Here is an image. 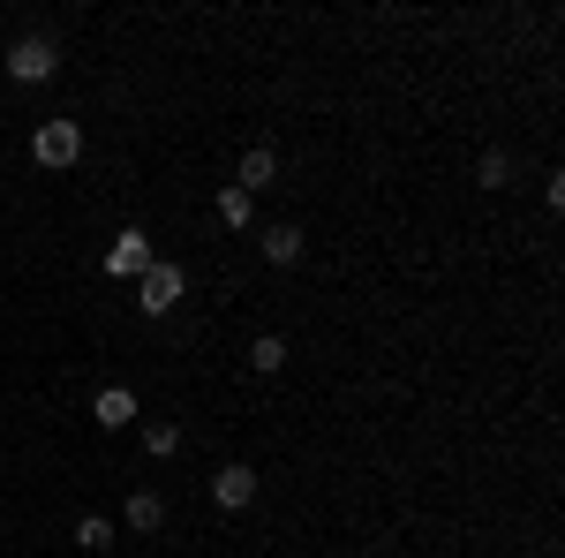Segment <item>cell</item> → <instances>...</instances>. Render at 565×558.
Masks as SVG:
<instances>
[{
	"label": "cell",
	"mask_w": 565,
	"mask_h": 558,
	"mask_svg": "<svg viewBox=\"0 0 565 558\" xmlns=\"http://www.w3.org/2000/svg\"><path fill=\"white\" fill-rule=\"evenodd\" d=\"M218 219H226V227H249V197H242V189H218Z\"/></svg>",
	"instance_id": "5bb4252c"
},
{
	"label": "cell",
	"mask_w": 565,
	"mask_h": 558,
	"mask_svg": "<svg viewBox=\"0 0 565 558\" xmlns=\"http://www.w3.org/2000/svg\"><path fill=\"white\" fill-rule=\"evenodd\" d=\"M181 287H189V280H181V264H151V272H143V287H136V309H143V317H167V309L181 302Z\"/></svg>",
	"instance_id": "3957f363"
},
{
	"label": "cell",
	"mask_w": 565,
	"mask_h": 558,
	"mask_svg": "<svg viewBox=\"0 0 565 558\" xmlns=\"http://www.w3.org/2000/svg\"><path fill=\"white\" fill-rule=\"evenodd\" d=\"M53 69H61L53 39H15V45H8V76H15V84H45Z\"/></svg>",
	"instance_id": "7a4b0ae2"
},
{
	"label": "cell",
	"mask_w": 565,
	"mask_h": 558,
	"mask_svg": "<svg viewBox=\"0 0 565 558\" xmlns=\"http://www.w3.org/2000/svg\"><path fill=\"white\" fill-rule=\"evenodd\" d=\"M212 498L226 506V514H242V506L257 498V468H242V461H226V468L212 475Z\"/></svg>",
	"instance_id": "5b68a950"
},
{
	"label": "cell",
	"mask_w": 565,
	"mask_h": 558,
	"mask_svg": "<svg viewBox=\"0 0 565 558\" xmlns=\"http://www.w3.org/2000/svg\"><path fill=\"white\" fill-rule=\"evenodd\" d=\"M482 189H505V181H513V159H505V151H482Z\"/></svg>",
	"instance_id": "4fadbf2b"
},
{
	"label": "cell",
	"mask_w": 565,
	"mask_h": 558,
	"mask_svg": "<svg viewBox=\"0 0 565 558\" xmlns=\"http://www.w3.org/2000/svg\"><path fill=\"white\" fill-rule=\"evenodd\" d=\"M90 415H98V430H121V423H136V392H129V386H98Z\"/></svg>",
	"instance_id": "8992f818"
},
{
	"label": "cell",
	"mask_w": 565,
	"mask_h": 558,
	"mask_svg": "<svg viewBox=\"0 0 565 558\" xmlns=\"http://www.w3.org/2000/svg\"><path fill=\"white\" fill-rule=\"evenodd\" d=\"M159 520H167V498H159V491H136L129 498V528H159Z\"/></svg>",
	"instance_id": "30bf717a"
},
{
	"label": "cell",
	"mask_w": 565,
	"mask_h": 558,
	"mask_svg": "<svg viewBox=\"0 0 565 558\" xmlns=\"http://www.w3.org/2000/svg\"><path fill=\"white\" fill-rule=\"evenodd\" d=\"M76 544H84V551H106V544H114V520H106V514H84V520H76Z\"/></svg>",
	"instance_id": "7c38bea8"
},
{
	"label": "cell",
	"mask_w": 565,
	"mask_h": 558,
	"mask_svg": "<svg viewBox=\"0 0 565 558\" xmlns=\"http://www.w3.org/2000/svg\"><path fill=\"white\" fill-rule=\"evenodd\" d=\"M106 272H114V280H143V272H151V234H143V227H121L114 250H106Z\"/></svg>",
	"instance_id": "277c9868"
},
{
	"label": "cell",
	"mask_w": 565,
	"mask_h": 558,
	"mask_svg": "<svg viewBox=\"0 0 565 558\" xmlns=\"http://www.w3.org/2000/svg\"><path fill=\"white\" fill-rule=\"evenodd\" d=\"M271 181H279V151H249V159H242V181H234V189H242V197H257V189H271Z\"/></svg>",
	"instance_id": "52a82bcc"
},
{
	"label": "cell",
	"mask_w": 565,
	"mask_h": 558,
	"mask_svg": "<svg viewBox=\"0 0 565 558\" xmlns=\"http://www.w3.org/2000/svg\"><path fill=\"white\" fill-rule=\"evenodd\" d=\"M302 257V227H271L264 234V264H295Z\"/></svg>",
	"instance_id": "ba28073f"
},
{
	"label": "cell",
	"mask_w": 565,
	"mask_h": 558,
	"mask_svg": "<svg viewBox=\"0 0 565 558\" xmlns=\"http://www.w3.org/2000/svg\"><path fill=\"white\" fill-rule=\"evenodd\" d=\"M279 362H287V340H279V333H264V340L249 347V370H264V378H279Z\"/></svg>",
	"instance_id": "9c48e42d"
},
{
	"label": "cell",
	"mask_w": 565,
	"mask_h": 558,
	"mask_svg": "<svg viewBox=\"0 0 565 558\" xmlns=\"http://www.w3.org/2000/svg\"><path fill=\"white\" fill-rule=\"evenodd\" d=\"M31 159H39V167H76V159H84V129H76V122H39Z\"/></svg>",
	"instance_id": "6da1fadb"
},
{
	"label": "cell",
	"mask_w": 565,
	"mask_h": 558,
	"mask_svg": "<svg viewBox=\"0 0 565 558\" xmlns=\"http://www.w3.org/2000/svg\"><path fill=\"white\" fill-rule=\"evenodd\" d=\"M143 445H151V461H174V453H181V430L174 423H143Z\"/></svg>",
	"instance_id": "8fae6325"
}]
</instances>
